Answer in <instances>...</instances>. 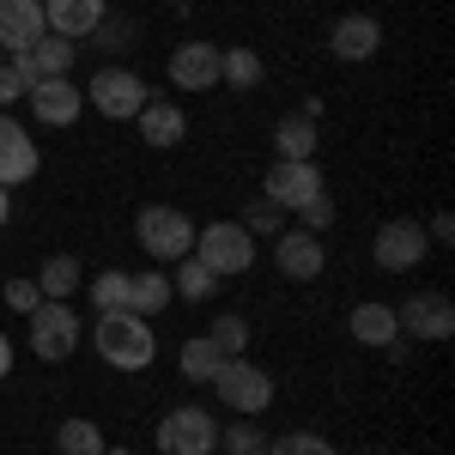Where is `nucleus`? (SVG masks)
<instances>
[{"label":"nucleus","mask_w":455,"mask_h":455,"mask_svg":"<svg viewBox=\"0 0 455 455\" xmlns=\"http://www.w3.org/2000/svg\"><path fill=\"white\" fill-rule=\"evenodd\" d=\"M92 340H98V358L116 364V371H146V364L158 358V334H152V322L134 315V310H98Z\"/></svg>","instance_id":"1"},{"label":"nucleus","mask_w":455,"mask_h":455,"mask_svg":"<svg viewBox=\"0 0 455 455\" xmlns=\"http://www.w3.org/2000/svg\"><path fill=\"white\" fill-rule=\"evenodd\" d=\"M195 261H207L212 274H249L255 267V237H249L237 219H212V225H195Z\"/></svg>","instance_id":"2"},{"label":"nucleus","mask_w":455,"mask_h":455,"mask_svg":"<svg viewBox=\"0 0 455 455\" xmlns=\"http://www.w3.org/2000/svg\"><path fill=\"white\" fill-rule=\"evenodd\" d=\"M212 388H219V401H225L231 413H243V419H255V413L274 407V377H267L255 358H225L219 377H212Z\"/></svg>","instance_id":"3"},{"label":"nucleus","mask_w":455,"mask_h":455,"mask_svg":"<svg viewBox=\"0 0 455 455\" xmlns=\"http://www.w3.org/2000/svg\"><path fill=\"white\" fill-rule=\"evenodd\" d=\"M134 231H140V249L152 261H182V255H195V219L182 207H140Z\"/></svg>","instance_id":"4"},{"label":"nucleus","mask_w":455,"mask_h":455,"mask_svg":"<svg viewBox=\"0 0 455 455\" xmlns=\"http://www.w3.org/2000/svg\"><path fill=\"white\" fill-rule=\"evenodd\" d=\"M146 98H152V92H146V79L134 68H104L85 85V104L98 109V116H109V122H134L146 109Z\"/></svg>","instance_id":"5"},{"label":"nucleus","mask_w":455,"mask_h":455,"mask_svg":"<svg viewBox=\"0 0 455 455\" xmlns=\"http://www.w3.org/2000/svg\"><path fill=\"white\" fill-rule=\"evenodd\" d=\"M219 450V425L207 407H171L158 419V455H212Z\"/></svg>","instance_id":"6"},{"label":"nucleus","mask_w":455,"mask_h":455,"mask_svg":"<svg viewBox=\"0 0 455 455\" xmlns=\"http://www.w3.org/2000/svg\"><path fill=\"white\" fill-rule=\"evenodd\" d=\"M371 255H377L383 274H413L431 255V237H425L419 219H388L383 231H377V243H371Z\"/></svg>","instance_id":"7"},{"label":"nucleus","mask_w":455,"mask_h":455,"mask_svg":"<svg viewBox=\"0 0 455 455\" xmlns=\"http://www.w3.org/2000/svg\"><path fill=\"white\" fill-rule=\"evenodd\" d=\"M73 347H79V315L68 304H55V298H43L31 310V352L43 364H61Z\"/></svg>","instance_id":"8"},{"label":"nucleus","mask_w":455,"mask_h":455,"mask_svg":"<svg viewBox=\"0 0 455 455\" xmlns=\"http://www.w3.org/2000/svg\"><path fill=\"white\" fill-rule=\"evenodd\" d=\"M322 195V171H315V158H274V171H267V195L261 201H274L280 212H298L304 201Z\"/></svg>","instance_id":"9"},{"label":"nucleus","mask_w":455,"mask_h":455,"mask_svg":"<svg viewBox=\"0 0 455 455\" xmlns=\"http://www.w3.org/2000/svg\"><path fill=\"white\" fill-rule=\"evenodd\" d=\"M219 73H225V49H212L201 36H188V43L171 49V85L176 92H212Z\"/></svg>","instance_id":"10"},{"label":"nucleus","mask_w":455,"mask_h":455,"mask_svg":"<svg viewBox=\"0 0 455 455\" xmlns=\"http://www.w3.org/2000/svg\"><path fill=\"white\" fill-rule=\"evenodd\" d=\"M395 322H401L413 340H431V347H437V340L455 334V304L443 291H419V298H407V304L395 310Z\"/></svg>","instance_id":"11"},{"label":"nucleus","mask_w":455,"mask_h":455,"mask_svg":"<svg viewBox=\"0 0 455 455\" xmlns=\"http://www.w3.org/2000/svg\"><path fill=\"white\" fill-rule=\"evenodd\" d=\"M36 164H43V152H36L31 128H19V122L0 109V188H19V182H31Z\"/></svg>","instance_id":"12"},{"label":"nucleus","mask_w":455,"mask_h":455,"mask_svg":"<svg viewBox=\"0 0 455 455\" xmlns=\"http://www.w3.org/2000/svg\"><path fill=\"white\" fill-rule=\"evenodd\" d=\"M79 104H85V92L73 85L68 73H61V79H36L31 85V116L43 122V128H68V122H79Z\"/></svg>","instance_id":"13"},{"label":"nucleus","mask_w":455,"mask_h":455,"mask_svg":"<svg viewBox=\"0 0 455 455\" xmlns=\"http://www.w3.org/2000/svg\"><path fill=\"white\" fill-rule=\"evenodd\" d=\"M274 267H280L285 280H322V267H328V249L315 231H285L280 243H274Z\"/></svg>","instance_id":"14"},{"label":"nucleus","mask_w":455,"mask_h":455,"mask_svg":"<svg viewBox=\"0 0 455 455\" xmlns=\"http://www.w3.org/2000/svg\"><path fill=\"white\" fill-rule=\"evenodd\" d=\"M36 36H49L43 0H0V49L6 55H25Z\"/></svg>","instance_id":"15"},{"label":"nucleus","mask_w":455,"mask_h":455,"mask_svg":"<svg viewBox=\"0 0 455 455\" xmlns=\"http://www.w3.org/2000/svg\"><path fill=\"white\" fill-rule=\"evenodd\" d=\"M328 49H334L340 61H371V55L383 49V25H377L371 12H347V19H334Z\"/></svg>","instance_id":"16"},{"label":"nucleus","mask_w":455,"mask_h":455,"mask_svg":"<svg viewBox=\"0 0 455 455\" xmlns=\"http://www.w3.org/2000/svg\"><path fill=\"white\" fill-rule=\"evenodd\" d=\"M104 12H109V0H43V19H49V36H68V43H79V36H92Z\"/></svg>","instance_id":"17"},{"label":"nucleus","mask_w":455,"mask_h":455,"mask_svg":"<svg viewBox=\"0 0 455 455\" xmlns=\"http://www.w3.org/2000/svg\"><path fill=\"white\" fill-rule=\"evenodd\" d=\"M134 128H140V140H146V146L171 152V146H182V134H188V116H182L171 98H146V109L134 116Z\"/></svg>","instance_id":"18"},{"label":"nucleus","mask_w":455,"mask_h":455,"mask_svg":"<svg viewBox=\"0 0 455 455\" xmlns=\"http://www.w3.org/2000/svg\"><path fill=\"white\" fill-rule=\"evenodd\" d=\"M315 146H322V122L298 116V109L274 122V158H315Z\"/></svg>","instance_id":"19"},{"label":"nucleus","mask_w":455,"mask_h":455,"mask_svg":"<svg viewBox=\"0 0 455 455\" xmlns=\"http://www.w3.org/2000/svg\"><path fill=\"white\" fill-rule=\"evenodd\" d=\"M352 340L358 347H395V334H401V322H395V304H358L347 315Z\"/></svg>","instance_id":"20"},{"label":"nucleus","mask_w":455,"mask_h":455,"mask_svg":"<svg viewBox=\"0 0 455 455\" xmlns=\"http://www.w3.org/2000/svg\"><path fill=\"white\" fill-rule=\"evenodd\" d=\"M176 364H182V377H188V383H212V377H219V364H225V352L212 347L207 334H195V340H182Z\"/></svg>","instance_id":"21"},{"label":"nucleus","mask_w":455,"mask_h":455,"mask_svg":"<svg viewBox=\"0 0 455 455\" xmlns=\"http://www.w3.org/2000/svg\"><path fill=\"white\" fill-rule=\"evenodd\" d=\"M171 298H176V291H171V274H158V267H152V274H134V291H128V310L152 322V315L164 310Z\"/></svg>","instance_id":"22"},{"label":"nucleus","mask_w":455,"mask_h":455,"mask_svg":"<svg viewBox=\"0 0 455 455\" xmlns=\"http://www.w3.org/2000/svg\"><path fill=\"white\" fill-rule=\"evenodd\" d=\"M73 49H79V43H68V36H36L25 55H31L36 79H61V73L73 68Z\"/></svg>","instance_id":"23"},{"label":"nucleus","mask_w":455,"mask_h":455,"mask_svg":"<svg viewBox=\"0 0 455 455\" xmlns=\"http://www.w3.org/2000/svg\"><path fill=\"white\" fill-rule=\"evenodd\" d=\"M79 280H85V274H79V261H73V255H49V261H43V274H36L43 298H55V304H68L73 291H79Z\"/></svg>","instance_id":"24"},{"label":"nucleus","mask_w":455,"mask_h":455,"mask_svg":"<svg viewBox=\"0 0 455 455\" xmlns=\"http://www.w3.org/2000/svg\"><path fill=\"white\" fill-rule=\"evenodd\" d=\"M212 285H219V274H212L207 261H195V255H182V261H176V280H171L176 298L201 304V298H212Z\"/></svg>","instance_id":"25"},{"label":"nucleus","mask_w":455,"mask_h":455,"mask_svg":"<svg viewBox=\"0 0 455 455\" xmlns=\"http://www.w3.org/2000/svg\"><path fill=\"white\" fill-rule=\"evenodd\" d=\"M55 450L61 455H104L109 443H104V431L92 419H61V431H55Z\"/></svg>","instance_id":"26"},{"label":"nucleus","mask_w":455,"mask_h":455,"mask_svg":"<svg viewBox=\"0 0 455 455\" xmlns=\"http://www.w3.org/2000/svg\"><path fill=\"white\" fill-rule=\"evenodd\" d=\"M219 85H231V92H255V85H261V55H255V49H225V73H219Z\"/></svg>","instance_id":"27"},{"label":"nucleus","mask_w":455,"mask_h":455,"mask_svg":"<svg viewBox=\"0 0 455 455\" xmlns=\"http://www.w3.org/2000/svg\"><path fill=\"white\" fill-rule=\"evenodd\" d=\"M85 291H92V304H98V310H128V291H134V274L109 267V274H98V280H85Z\"/></svg>","instance_id":"28"},{"label":"nucleus","mask_w":455,"mask_h":455,"mask_svg":"<svg viewBox=\"0 0 455 455\" xmlns=\"http://www.w3.org/2000/svg\"><path fill=\"white\" fill-rule=\"evenodd\" d=\"M207 340H212L219 352H225V358H243V352H249V322H243L237 310H225L219 322H212V334H207Z\"/></svg>","instance_id":"29"},{"label":"nucleus","mask_w":455,"mask_h":455,"mask_svg":"<svg viewBox=\"0 0 455 455\" xmlns=\"http://www.w3.org/2000/svg\"><path fill=\"white\" fill-rule=\"evenodd\" d=\"M261 455H340L328 437H315V431H285V437H274Z\"/></svg>","instance_id":"30"},{"label":"nucleus","mask_w":455,"mask_h":455,"mask_svg":"<svg viewBox=\"0 0 455 455\" xmlns=\"http://www.w3.org/2000/svg\"><path fill=\"white\" fill-rule=\"evenodd\" d=\"M134 36H140V31H134V19H109V12H104L98 31H92V43H98V49H128Z\"/></svg>","instance_id":"31"},{"label":"nucleus","mask_w":455,"mask_h":455,"mask_svg":"<svg viewBox=\"0 0 455 455\" xmlns=\"http://www.w3.org/2000/svg\"><path fill=\"white\" fill-rule=\"evenodd\" d=\"M328 225H334V201H328V188H322L315 201H304V207H298V231H315V237H322Z\"/></svg>","instance_id":"32"},{"label":"nucleus","mask_w":455,"mask_h":455,"mask_svg":"<svg viewBox=\"0 0 455 455\" xmlns=\"http://www.w3.org/2000/svg\"><path fill=\"white\" fill-rule=\"evenodd\" d=\"M219 437H225V450H231V455H261V450H267V437H261L255 425H225Z\"/></svg>","instance_id":"33"},{"label":"nucleus","mask_w":455,"mask_h":455,"mask_svg":"<svg viewBox=\"0 0 455 455\" xmlns=\"http://www.w3.org/2000/svg\"><path fill=\"white\" fill-rule=\"evenodd\" d=\"M237 225H243L249 237H255V231H285V212L274 207V201H255V207H249L243 219H237Z\"/></svg>","instance_id":"34"},{"label":"nucleus","mask_w":455,"mask_h":455,"mask_svg":"<svg viewBox=\"0 0 455 455\" xmlns=\"http://www.w3.org/2000/svg\"><path fill=\"white\" fill-rule=\"evenodd\" d=\"M6 304H12L19 315H31L36 304H43V285L36 280H6Z\"/></svg>","instance_id":"35"},{"label":"nucleus","mask_w":455,"mask_h":455,"mask_svg":"<svg viewBox=\"0 0 455 455\" xmlns=\"http://www.w3.org/2000/svg\"><path fill=\"white\" fill-rule=\"evenodd\" d=\"M19 98H25V79H19V73H12V61H6V68H0V109L19 104Z\"/></svg>","instance_id":"36"},{"label":"nucleus","mask_w":455,"mask_h":455,"mask_svg":"<svg viewBox=\"0 0 455 455\" xmlns=\"http://www.w3.org/2000/svg\"><path fill=\"white\" fill-rule=\"evenodd\" d=\"M425 237H431V243H455V219H450V212H431Z\"/></svg>","instance_id":"37"},{"label":"nucleus","mask_w":455,"mask_h":455,"mask_svg":"<svg viewBox=\"0 0 455 455\" xmlns=\"http://www.w3.org/2000/svg\"><path fill=\"white\" fill-rule=\"evenodd\" d=\"M0 377H12V340L0 334Z\"/></svg>","instance_id":"38"},{"label":"nucleus","mask_w":455,"mask_h":455,"mask_svg":"<svg viewBox=\"0 0 455 455\" xmlns=\"http://www.w3.org/2000/svg\"><path fill=\"white\" fill-rule=\"evenodd\" d=\"M12 219V188H0V225Z\"/></svg>","instance_id":"39"},{"label":"nucleus","mask_w":455,"mask_h":455,"mask_svg":"<svg viewBox=\"0 0 455 455\" xmlns=\"http://www.w3.org/2000/svg\"><path fill=\"white\" fill-rule=\"evenodd\" d=\"M104 455H128V450H104Z\"/></svg>","instance_id":"40"}]
</instances>
